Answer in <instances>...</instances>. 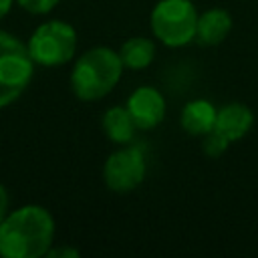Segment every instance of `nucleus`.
Listing matches in <instances>:
<instances>
[{
    "label": "nucleus",
    "instance_id": "nucleus-1",
    "mask_svg": "<svg viewBox=\"0 0 258 258\" xmlns=\"http://www.w3.org/2000/svg\"><path fill=\"white\" fill-rule=\"evenodd\" d=\"M54 238L52 216L40 206H24L0 224V254L6 258L44 256Z\"/></svg>",
    "mask_w": 258,
    "mask_h": 258
},
{
    "label": "nucleus",
    "instance_id": "nucleus-2",
    "mask_svg": "<svg viewBox=\"0 0 258 258\" xmlns=\"http://www.w3.org/2000/svg\"><path fill=\"white\" fill-rule=\"evenodd\" d=\"M123 62L119 52L109 46H93L81 54L71 73L73 93L81 101H99L115 89L121 79Z\"/></svg>",
    "mask_w": 258,
    "mask_h": 258
},
{
    "label": "nucleus",
    "instance_id": "nucleus-3",
    "mask_svg": "<svg viewBox=\"0 0 258 258\" xmlns=\"http://www.w3.org/2000/svg\"><path fill=\"white\" fill-rule=\"evenodd\" d=\"M198 10L191 0H159L151 10V30L165 46L177 48L196 38Z\"/></svg>",
    "mask_w": 258,
    "mask_h": 258
},
{
    "label": "nucleus",
    "instance_id": "nucleus-4",
    "mask_svg": "<svg viewBox=\"0 0 258 258\" xmlns=\"http://www.w3.org/2000/svg\"><path fill=\"white\" fill-rule=\"evenodd\" d=\"M32 56L28 46L0 30V107L16 101L32 79Z\"/></svg>",
    "mask_w": 258,
    "mask_h": 258
},
{
    "label": "nucleus",
    "instance_id": "nucleus-5",
    "mask_svg": "<svg viewBox=\"0 0 258 258\" xmlns=\"http://www.w3.org/2000/svg\"><path fill=\"white\" fill-rule=\"evenodd\" d=\"M77 48V32L62 20H48L40 24L30 40L28 52L34 62L42 67H60L69 62Z\"/></svg>",
    "mask_w": 258,
    "mask_h": 258
},
{
    "label": "nucleus",
    "instance_id": "nucleus-6",
    "mask_svg": "<svg viewBox=\"0 0 258 258\" xmlns=\"http://www.w3.org/2000/svg\"><path fill=\"white\" fill-rule=\"evenodd\" d=\"M145 153L139 145H127L113 151L103 167L105 183L115 194L135 189L145 177Z\"/></svg>",
    "mask_w": 258,
    "mask_h": 258
},
{
    "label": "nucleus",
    "instance_id": "nucleus-7",
    "mask_svg": "<svg viewBox=\"0 0 258 258\" xmlns=\"http://www.w3.org/2000/svg\"><path fill=\"white\" fill-rule=\"evenodd\" d=\"M127 111L137 129H153L165 117V99L155 87H139L131 93Z\"/></svg>",
    "mask_w": 258,
    "mask_h": 258
},
{
    "label": "nucleus",
    "instance_id": "nucleus-8",
    "mask_svg": "<svg viewBox=\"0 0 258 258\" xmlns=\"http://www.w3.org/2000/svg\"><path fill=\"white\" fill-rule=\"evenodd\" d=\"M252 125H254V113L250 111V107L242 103H228L222 109H218L214 131L232 143L242 139L252 129Z\"/></svg>",
    "mask_w": 258,
    "mask_h": 258
},
{
    "label": "nucleus",
    "instance_id": "nucleus-9",
    "mask_svg": "<svg viewBox=\"0 0 258 258\" xmlns=\"http://www.w3.org/2000/svg\"><path fill=\"white\" fill-rule=\"evenodd\" d=\"M230 30H232L230 12L222 8H210L198 16L196 40L204 46H216L230 34Z\"/></svg>",
    "mask_w": 258,
    "mask_h": 258
},
{
    "label": "nucleus",
    "instance_id": "nucleus-10",
    "mask_svg": "<svg viewBox=\"0 0 258 258\" xmlns=\"http://www.w3.org/2000/svg\"><path fill=\"white\" fill-rule=\"evenodd\" d=\"M216 113H218V109H216L210 101H206V99L189 101V103H185V107L181 109V117H179L181 129H183L187 135L204 137V135H208V133L214 129Z\"/></svg>",
    "mask_w": 258,
    "mask_h": 258
},
{
    "label": "nucleus",
    "instance_id": "nucleus-11",
    "mask_svg": "<svg viewBox=\"0 0 258 258\" xmlns=\"http://www.w3.org/2000/svg\"><path fill=\"white\" fill-rule=\"evenodd\" d=\"M121 62L125 69L141 71L147 69L155 58V44L145 36H133L121 44L119 50Z\"/></svg>",
    "mask_w": 258,
    "mask_h": 258
},
{
    "label": "nucleus",
    "instance_id": "nucleus-12",
    "mask_svg": "<svg viewBox=\"0 0 258 258\" xmlns=\"http://www.w3.org/2000/svg\"><path fill=\"white\" fill-rule=\"evenodd\" d=\"M137 125L133 123L127 107H111L103 115V131L105 135L115 143H129L135 135Z\"/></svg>",
    "mask_w": 258,
    "mask_h": 258
},
{
    "label": "nucleus",
    "instance_id": "nucleus-13",
    "mask_svg": "<svg viewBox=\"0 0 258 258\" xmlns=\"http://www.w3.org/2000/svg\"><path fill=\"white\" fill-rule=\"evenodd\" d=\"M228 145H230V141H228V139H224L220 133H216V131L212 129L208 135H204L202 149H204V153H206V155H210V157H220V155L228 149Z\"/></svg>",
    "mask_w": 258,
    "mask_h": 258
},
{
    "label": "nucleus",
    "instance_id": "nucleus-14",
    "mask_svg": "<svg viewBox=\"0 0 258 258\" xmlns=\"http://www.w3.org/2000/svg\"><path fill=\"white\" fill-rule=\"evenodd\" d=\"M18 4L32 14H46L58 4V0H18Z\"/></svg>",
    "mask_w": 258,
    "mask_h": 258
},
{
    "label": "nucleus",
    "instance_id": "nucleus-15",
    "mask_svg": "<svg viewBox=\"0 0 258 258\" xmlns=\"http://www.w3.org/2000/svg\"><path fill=\"white\" fill-rule=\"evenodd\" d=\"M46 256H50V258H60V256H67V258H77V256H79V252H77L75 248H54V250H50V248H48Z\"/></svg>",
    "mask_w": 258,
    "mask_h": 258
},
{
    "label": "nucleus",
    "instance_id": "nucleus-16",
    "mask_svg": "<svg viewBox=\"0 0 258 258\" xmlns=\"http://www.w3.org/2000/svg\"><path fill=\"white\" fill-rule=\"evenodd\" d=\"M6 216H8V194H6L4 185H0V224Z\"/></svg>",
    "mask_w": 258,
    "mask_h": 258
},
{
    "label": "nucleus",
    "instance_id": "nucleus-17",
    "mask_svg": "<svg viewBox=\"0 0 258 258\" xmlns=\"http://www.w3.org/2000/svg\"><path fill=\"white\" fill-rule=\"evenodd\" d=\"M10 6H12V0H0V20H2V18L8 14Z\"/></svg>",
    "mask_w": 258,
    "mask_h": 258
}]
</instances>
